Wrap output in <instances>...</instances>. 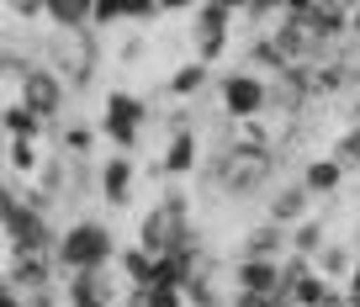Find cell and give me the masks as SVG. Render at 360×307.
<instances>
[{"instance_id":"obj_31","label":"cell","mask_w":360,"mask_h":307,"mask_svg":"<svg viewBox=\"0 0 360 307\" xmlns=\"http://www.w3.org/2000/svg\"><path fill=\"white\" fill-rule=\"evenodd\" d=\"M0 307H27V302H22V292H16V286H0Z\"/></svg>"},{"instance_id":"obj_12","label":"cell","mask_w":360,"mask_h":307,"mask_svg":"<svg viewBox=\"0 0 360 307\" xmlns=\"http://www.w3.org/2000/svg\"><path fill=\"white\" fill-rule=\"evenodd\" d=\"M307 207H313V191H307L302 175H297L292 185H276V191H270L265 217H270V223H281V228H292V223H302V217H307Z\"/></svg>"},{"instance_id":"obj_30","label":"cell","mask_w":360,"mask_h":307,"mask_svg":"<svg viewBox=\"0 0 360 307\" xmlns=\"http://www.w3.org/2000/svg\"><path fill=\"white\" fill-rule=\"evenodd\" d=\"M313 6H318V0H281L286 16H302V11H313Z\"/></svg>"},{"instance_id":"obj_13","label":"cell","mask_w":360,"mask_h":307,"mask_svg":"<svg viewBox=\"0 0 360 307\" xmlns=\"http://www.w3.org/2000/svg\"><path fill=\"white\" fill-rule=\"evenodd\" d=\"M207 80H212V64H207V58H186V64L165 80V96L169 101H196V96L207 91Z\"/></svg>"},{"instance_id":"obj_21","label":"cell","mask_w":360,"mask_h":307,"mask_svg":"<svg viewBox=\"0 0 360 307\" xmlns=\"http://www.w3.org/2000/svg\"><path fill=\"white\" fill-rule=\"evenodd\" d=\"M313 265L328 275V281H349V270H355V249H345V244H334V239H328L323 249L313 254Z\"/></svg>"},{"instance_id":"obj_29","label":"cell","mask_w":360,"mask_h":307,"mask_svg":"<svg viewBox=\"0 0 360 307\" xmlns=\"http://www.w3.org/2000/svg\"><path fill=\"white\" fill-rule=\"evenodd\" d=\"M64 307H117V302H112V296H69Z\"/></svg>"},{"instance_id":"obj_8","label":"cell","mask_w":360,"mask_h":307,"mask_svg":"<svg viewBox=\"0 0 360 307\" xmlns=\"http://www.w3.org/2000/svg\"><path fill=\"white\" fill-rule=\"evenodd\" d=\"M53 249H11V265H6V281L16 292H37V286H53Z\"/></svg>"},{"instance_id":"obj_2","label":"cell","mask_w":360,"mask_h":307,"mask_svg":"<svg viewBox=\"0 0 360 307\" xmlns=\"http://www.w3.org/2000/svg\"><path fill=\"white\" fill-rule=\"evenodd\" d=\"M0 228H6L11 249H53L58 244L48 207H37L32 191H22L16 181H0Z\"/></svg>"},{"instance_id":"obj_19","label":"cell","mask_w":360,"mask_h":307,"mask_svg":"<svg viewBox=\"0 0 360 307\" xmlns=\"http://www.w3.org/2000/svg\"><path fill=\"white\" fill-rule=\"evenodd\" d=\"M238 254H286V228L281 223H259L255 233H244V244H238Z\"/></svg>"},{"instance_id":"obj_18","label":"cell","mask_w":360,"mask_h":307,"mask_svg":"<svg viewBox=\"0 0 360 307\" xmlns=\"http://www.w3.org/2000/svg\"><path fill=\"white\" fill-rule=\"evenodd\" d=\"M302 185H307L313 196H334L339 185H345V164H339L334 154H328V159H313V164L302 170Z\"/></svg>"},{"instance_id":"obj_16","label":"cell","mask_w":360,"mask_h":307,"mask_svg":"<svg viewBox=\"0 0 360 307\" xmlns=\"http://www.w3.org/2000/svg\"><path fill=\"white\" fill-rule=\"evenodd\" d=\"M286 286H292V307H318V302L328 296V286H334V281H328L318 265H307V270H297Z\"/></svg>"},{"instance_id":"obj_17","label":"cell","mask_w":360,"mask_h":307,"mask_svg":"<svg viewBox=\"0 0 360 307\" xmlns=\"http://www.w3.org/2000/svg\"><path fill=\"white\" fill-rule=\"evenodd\" d=\"M0 127H6V138H43V117L32 112V106H22V101H6L0 106Z\"/></svg>"},{"instance_id":"obj_34","label":"cell","mask_w":360,"mask_h":307,"mask_svg":"<svg viewBox=\"0 0 360 307\" xmlns=\"http://www.w3.org/2000/svg\"><path fill=\"white\" fill-rule=\"evenodd\" d=\"M345 296H349V307H360V281H355V286H345Z\"/></svg>"},{"instance_id":"obj_3","label":"cell","mask_w":360,"mask_h":307,"mask_svg":"<svg viewBox=\"0 0 360 307\" xmlns=\"http://www.w3.org/2000/svg\"><path fill=\"white\" fill-rule=\"evenodd\" d=\"M58 270H101V265H117V239L101 217H75V223L58 228Z\"/></svg>"},{"instance_id":"obj_23","label":"cell","mask_w":360,"mask_h":307,"mask_svg":"<svg viewBox=\"0 0 360 307\" xmlns=\"http://www.w3.org/2000/svg\"><path fill=\"white\" fill-rule=\"evenodd\" d=\"M6 164H11V175H37L43 170L37 138H6Z\"/></svg>"},{"instance_id":"obj_5","label":"cell","mask_w":360,"mask_h":307,"mask_svg":"<svg viewBox=\"0 0 360 307\" xmlns=\"http://www.w3.org/2000/svg\"><path fill=\"white\" fill-rule=\"evenodd\" d=\"M217 106H223L228 122H249V117L270 112V80L255 74V69H233L217 80Z\"/></svg>"},{"instance_id":"obj_33","label":"cell","mask_w":360,"mask_h":307,"mask_svg":"<svg viewBox=\"0 0 360 307\" xmlns=\"http://www.w3.org/2000/svg\"><path fill=\"white\" fill-rule=\"evenodd\" d=\"M349 32L360 37V0H355V6H349Z\"/></svg>"},{"instance_id":"obj_36","label":"cell","mask_w":360,"mask_h":307,"mask_svg":"<svg viewBox=\"0 0 360 307\" xmlns=\"http://www.w3.org/2000/svg\"><path fill=\"white\" fill-rule=\"evenodd\" d=\"M355 122H360V101H355Z\"/></svg>"},{"instance_id":"obj_25","label":"cell","mask_w":360,"mask_h":307,"mask_svg":"<svg viewBox=\"0 0 360 307\" xmlns=\"http://www.w3.org/2000/svg\"><path fill=\"white\" fill-rule=\"evenodd\" d=\"M143 307H191L180 286H143Z\"/></svg>"},{"instance_id":"obj_10","label":"cell","mask_w":360,"mask_h":307,"mask_svg":"<svg viewBox=\"0 0 360 307\" xmlns=\"http://www.w3.org/2000/svg\"><path fill=\"white\" fill-rule=\"evenodd\" d=\"M96 185H101V202H106V207H127V202H133L138 170H133V159H127L122 148H117L112 159L101 164V175H96Z\"/></svg>"},{"instance_id":"obj_1","label":"cell","mask_w":360,"mask_h":307,"mask_svg":"<svg viewBox=\"0 0 360 307\" xmlns=\"http://www.w3.org/2000/svg\"><path fill=\"white\" fill-rule=\"evenodd\" d=\"M276 175V148L270 143H249V138H228L212 159V181L228 196H259Z\"/></svg>"},{"instance_id":"obj_24","label":"cell","mask_w":360,"mask_h":307,"mask_svg":"<svg viewBox=\"0 0 360 307\" xmlns=\"http://www.w3.org/2000/svg\"><path fill=\"white\" fill-rule=\"evenodd\" d=\"M122 22H127V0H96V6H90V27H96V32L122 27Z\"/></svg>"},{"instance_id":"obj_7","label":"cell","mask_w":360,"mask_h":307,"mask_svg":"<svg viewBox=\"0 0 360 307\" xmlns=\"http://www.w3.org/2000/svg\"><path fill=\"white\" fill-rule=\"evenodd\" d=\"M238 11H228L223 0H202L191 11V32H196V58H207V64H217L228 48V27H233Z\"/></svg>"},{"instance_id":"obj_9","label":"cell","mask_w":360,"mask_h":307,"mask_svg":"<svg viewBox=\"0 0 360 307\" xmlns=\"http://www.w3.org/2000/svg\"><path fill=\"white\" fill-rule=\"evenodd\" d=\"M196 164H202V138H196L191 127H180V133L165 138V148H159V164H154V170L165 175V181H180V175H191Z\"/></svg>"},{"instance_id":"obj_35","label":"cell","mask_w":360,"mask_h":307,"mask_svg":"<svg viewBox=\"0 0 360 307\" xmlns=\"http://www.w3.org/2000/svg\"><path fill=\"white\" fill-rule=\"evenodd\" d=\"M223 6H228V11H244V6H249V0H223Z\"/></svg>"},{"instance_id":"obj_6","label":"cell","mask_w":360,"mask_h":307,"mask_svg":"<svg viewBox=\"0 0 360 307\" xmlns=\"http://www.w3.org/2000/svg\"><path fill=\"white\" fill-rule=\"evenodd\" d=\"M16 101H22V106H32V112L43 117L48 127H53L58 117H64V101H69V80L58 74L53 64H32V69L22 74V91H16Z\"/></svg>"},{"instance_id":"obj_22","label":"cell","mask_w":360,"mask_h":307,"mask_svg":"<svg viewBox=\"0 0 360 307\" xmlns=\"http://www.w3.org/2000/svg\"><path fill=\"white\" fill-rule=\"evenodd\" d=\"M117 270H122L127 286H148V275H154V254H148L143 244H133V249H117Z\"/></svg>"},{"instance_id":"obj_11","label":"cell","mask_w":360,"mask_h":307,"mask_svg":"<svg viewBox=\"0 0 360 307\" xmlns=\"http://www.w3.org/2000/svg\"><path fill=\"white\" fill-rule=\"evenodd\" d=\"M186 223H191V217H175V212H165V207H148L143 228H138V244H143L148 254H165V249H175V239H180Z\"/></svg>"},{"instance_id":"obj_14","label":"cell","mask_w":360,"mask_h":307,"mask_svg":"<svg viewBox=\"0 0 360 307\" xmlns=\"http://www.w3.org/2000/svg\"><path fill=\"white\" fill-rule=\"evenodd\" d=\"M90 6H96V0H43V16L58 27V32H85Z\"/></svg>"},{"instance_id":"obj_4","label":"cell","mask_w":360,"mask_h":307,"mask_svg":"<svg viewBox=\"0 0 360 307\" xmlns=\"http://www.w3.org/2000/svg\"><path fill=\"white\" fill-rule=\"evenodd\" d=\"M101 138L112 148H122V154H133L138 143H143V127H148V101L143 96H133V91H112L101 101Z\"/></svg>"},{"instance_id":"obj_37","label":"cell","mask_w":360,"mask_h":307,"mask_svg":"<svg viewBox=\"0 0 360 307\" xmlns=\"http://www.w3.org/2000/svg\"><path fill=\"white\" fill-rule=\"evenodd\" d=\"M0 286H11V281H6V275H0Z\"/></svg>"},{"instance_id":"obj_32","label":"cell","mask_w":360,"mask_h":307,"mask_svg":"<svg viewBox=\"0 0 360 307\" xmlns=\"http://www.w3.org/2000/svg\"><path fill=\"white\" fill-rule=\"evenodd\" d=\"M318 307H349V296H345V292H334V286H328V296H323V302H318Z\"/></svg>"},{"instance_id":"obj_27","label":"cell","mask_w":360,"mask_h":307,"mask_svg":"<svg viewBox=\"0 0 360 307\" xmlns=\"http://www.w3.org/2000/svg\"><path fill=\"white\" fill-rule=\"evenodd\" d=\"M6 6H11L22 22H37V16H43V0H6Z\"/></svg>"},{"instance_id":"obj_28","label":"cell","mask_w":360,"mask_h":307,"mask_svg":"<svg viewBox=\"0 0 360 307\" xmlns=\"http://www.w3.org/2000/svg\"><path fill=\"white\" fill-rule=\"evenodd\" d=\"M196 6H202V0H159L165 16H186V11H196Z\"/></svg>"},{"instance_id":"obj_26","label":"cell","mask_w":360,"mask_h":307,"mask_svg":"<svg viewBox=\"0 0 360 307\" xmlns=\"http://www.w3.org/2000/svg\"><path fill=\"white\" fill-rule=\"evenodd\" d=\"M334 159L345 164V170H349V164H360V122H355V127H349V133L334 143Z\"/></svg>"},{"instance_id":"obj_20","label":"cell","mask_w":360,"mask_h":307,"mask_svg":"<svg viewBox=\"0 0 360 307\" xmlns=\"http://www.w3.org/2000/svg\"><path fill=\"white\" fill-rule=\"evenodd\" d=\"M96 138H101V127H90V122H64V133H58V154H64V159H85L90 148H96Z\"/></svg>"},{"instance_id":"obj_15","label":"cell","mask_w":360,"mask_h":307,"mask_svg":"<svg viewBox=\"0 0 360 307\" xmlns=\"http://www.w3.org/2000/svg\"><path fill=\"white\" fill-rule=\"evenodd\" d=\"M323 244H328V223H323V217H302V223L286 228V249H292V254H307V260H313Z\"/></svg>"}]
</instances>
